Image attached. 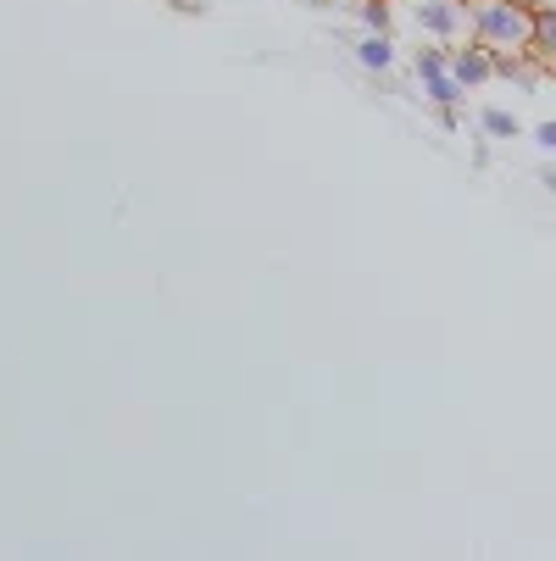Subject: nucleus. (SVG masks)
I'll use <instances>...</instances> for the list:
<instances>
[{
  "mask_svg": "<svg viewBox=\"0 0 556 561\" xmlns=\"http://www.w3.org/2000/svg\"><path fill=\"white\" fill-rule=\"evenodd\" d=\"M534 145L540 150H556V123H534Z\"/></svg>",
  "mask_w": 556,
  "mask_h": 561,
  "instance_id": "8",
  "label": "nucleus"
},
{
  "mask_svg": "<svg viewBox=\"0 0 556 561\" xmlns=\"http://www.w3.org/2000/svg\"><path fill=\"white\" fill-rule=\"evenodd\" d=\"M490 145H496V139H479V145H473V168H490Z\"/></svg>",
  "mask_w": 556,
  "mask_h": 561,
  "instance_id": "9",
  "label": "nucleus"
},
{
  "mask_svg": "<svg viewBox=\"0 0 556 561\" xmlns=\"http://www.w3.org/2000/svg\"><path fill=\"white\" fill-rule=\"evenodd\" d=\"M451 78L462 90H479L496 78V50L479 45V39H467V45H451Z\"/></svg>",
  "mask_w": 556,
  "mask_h": 561,
  "instance_id": "3",
  "label": "nucleus"
},
{
  "mask_svg": "<svg viewBox=\"0 0 556 561\" xmlns=\"http://www.w3.org/2000/svg\"><path fill=\"white\" fill-rule=\"evenodd\" d=\"M479 134L501 145V139H518L523 123H518V112H507V106H479Z\"/></svg>",
  "mask_w": 556,
  "mask_h": 561,
  "instance_id": "6",
  "label": "nucleus"
},
{
  "mask_svg": "<svg viewBox=\"0 0 556 561\" xmlns=\"http://www.w3.org/2000/svg\"><path fill=\"white\" fill-rule=\"evenodd\" d=\"M356 61L384 78V72L395 67V39H389V34H362V39H356Z\"/></svg>",
  "mask_w": 556,
  "mask_h": 561,
  "instance_id": "5",
  "label": "nucleus"
},
{
  "mask_svg": "<svg viewBox=\"0 0 556 561\" xmlns=\"http://www.w3.org/2000/svg\"><path fill=\"white\" fill-rule=\"evenodd\" d=\"M529 56L540 67H556V7H534V39H529Z\"/></svg>",
  "mask_w": 556,
  "mask_h": 561,
  "instance_id": "4",
  "label": "nucleus"
},
{
  "mask_svg": "<svg viewBox=\"0 0 556 561\" xmlns=\"http://www.w3.org/2000/svg\"><path fill=\"white\" fill-rule=\"evenodd\" d=\"M551 78H556V67H551Z\"/></svg>",
  "mask_w": 556,
  "mask_h": 561,
  "instance_id": "11",
  "label": "nucleus"
},
{
  "mask_svg": "<svg viewBox=\"0 0 556 561\" xmlns=\"http://www.w3.org/2000/svg\"><path fill=\"white\" fill-rule=\"evenodd\" d=\"M407 18L434 45H462L467 34V0H407Z\"/></svg>",
  "mask_w": 556,
  "mask_h": 561,
  "instance_id": "2",
  "label": "nucleus"
},
{
  "mask_svg": "<svg viewBox=\"0 0 556 561\" xmlns=\"http://www.w3.org/2000/svg\"><path fill=\"white\" fill-rule=\"evenodd\" d=\"M540 184H545V190L556 195V162H540Z\"/></svg>",
  "mask_w": 556,
  "mask_h": 561,
  "instance_id": "10",
  "label": "nucleus"
},
{
  "mask_svg": "<svg viewBox=\"0 0 556 561\" xmlns=\"http://www.w3.org/2000/svg\"><path fill=\"white\" fill-rule=\"evenodd\" d=\"M467 39L490 50H529L534 7H523V0H467Z\"/></svg>",
  "mask_w": 556,
  "mask_h": 561,
  "instance_id": "1",
  "label": "nucleus"
},
{
  "mask_svg": "<svg viewBox=\"0 0 556 561\" xmlns=\"http://www.w3.org/2000/svg\"><path fill=\"white\" fill-rule=\"evenodd\" d=\"M362 34H389L395 28V0H362Z\"/></svg>",
  "mask_w": 556,
  "mask_h": 561,
  "instance_id": "7",
  "label": "nucleus"
}]
</instances>
